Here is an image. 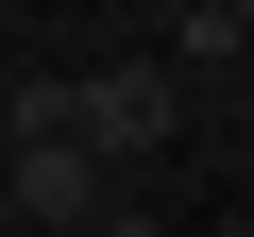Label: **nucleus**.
<instances>
[{
  "label": "nucleus",
  "mask_w": 254,
  "mask_h": 237,
  "mask_svg": "<svg viewBox=\"0 0 254 237\" xmlns=\"http://www.w3.org/2000/svg\"><path fill=\"white\" fill-rule=\"evenodd\" d=\"M85 237H170V220H136V203H102V220H85Z\"/></svg>",
  "instance_id": "obj_3"
},
{
  "label": "nucleus",
  "mask_w": 254,
  "mask_h": 237,
  "mask_svg": "<svg viewBox=\"0 0 254 237\" xmlns=\"http://www.w3.org/2000/svg\"><path fill=\"white\" fill-rule=\"evenodd\" d=\"M0 186H17V220H51V237H85V220L119 203V170L68 136L51 102H17V136H0Z\"/></svg>",
  "instance_id": "obj_1"
},
{
  "label": "nucleus",
  "mask_w": 254,
  "mask_h": 237,
  "mask_svg": "<svg viewBox=\"0 0 254 237\" xmlns=\"http://www.w3.org/2000/svg\"><path fill=\"white\" fill-rule=\"evenodd\" d=\"M0 136H17V85H0Z\"/></svg>",
  "instance_id": "obj_4"
},
{
  "label": "nucleus",
  "mask_w": 254,
  "mask_h": 237,
  "mask_svg": "<svg viewBox=\"0 0 254 237\" xmlns=\"http://www.w3.org/2000/svg\"><path fill=\"white\" fill-rule=\"evenodd\" d=\"M51 118H68V136H85L102 170H153V153L187 136V85H170V68H102V85H68Z\"/></svg>",
  "instance_id": "obj_2"
}]
</instances>
